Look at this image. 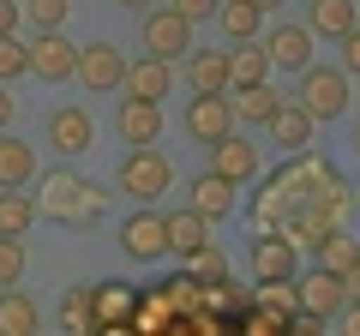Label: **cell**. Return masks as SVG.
Masks as SVG:
<instances>
[{
	"label": "cell",
	"instance_id": "obj_43",
	"mask_svg": "<svg viewBox=\"0 0 360 336\" xmlns=\"http://www.w3.org/2000/svg\"><path fill=\"white\" fill-rule=\"evenodd\" d=\"M354 138H360V132H354Z\"/></svg>",
	"mask_w": 360,
	"mask_h": 336
},
{
	"label": "cell",
	"instance_id": "obj_24",
	"mask_svg": "<svg viewBox=\"0 0 360 336\" xmlns=\"http://www.w3.org/2000/svg\"><path fill=\"white\" fill-rule=\"evenodd\" d=\"M37 324H42V312L25 288H0V336H30Z\"/></svg>",
	"mask_w": 360,
	"mask_h": 336
},
{
	"label": "cell",
	"instance_id": "obj_13",
	"mask_svg": "<svg viewBox=\"0 0 360 336\" xmlns=\"http://www.w3.org/2000/svg\"><path fill=\"white\" fill-rule=\"evenodd\" d=\"M312 127H319V115L295 96V103H283L276 115H270L264 132H270V144H276L283 156H295V150H312Z\"/></svg>",
	"mask_w": 360,
	"mask_h": 336
},
{
	"label": "cell",
	"instance_id": "obj_21",
	"mask_svg": "<svg viewBox=\"0 0 360 336\" xmlns=\"http://www.w3.org/2000/svg\"><path fill=\"white\" fill-rule=\"evenodd\" d=\"M217 25H222L229 42H252V37H264V6H258V0H222Z\"/></svg>",
	"mask_w": 360,
	"mask_h": 336
},
{
	"label": "cell",
	"instance_id": "obj_35",
	"mask_svg": "<svg viewBox=\"0 0 360 336\" xmlns=\"http://www.w3.org/2000/svg\"><path fill=\"white\" fill-rule=\"evenodd\" d=\"M18 18H25V0H0V37H13Z\"/></svg>",
	"mask_w": 360,
	"mask_h": 336
},
{
	"label": "cell",
	"instance_id": "obj_18",
	"mask_svg": "<svg viewBox=\"0 0 360 336\" xmlns=\"http://www.w3.org/2000/svg\"><path fill=\"white\" fill-rule=\"evenodd\" d=\"M229 103H234V120L240 127H270V115L283 108V91H270V78L264 84H234Z\"/></svg>",
	"mask_w": 360,
	"mask_h": 336
},
{
	"label": "cell",
	"instance_id": "obj_22",
	"mask_svg": "<svg viewBox=\"0 0 360 336\" xmlns=\"http://www.w3.org/2000/svg\"><path fill=\"white\" fill-rule=\"evenodd\" d=\"M186 78H193V91H229V84H234L229 49H193V54H186Z\"/></svg>",
	"mask_w": 360,
	"mask_h": 336
},
{
	"label": "cell",
	"instance_id": "obj_12",
	"mask_svg": "<svg viewBox=\"0 0 360 336\" xmlns=\"http://www.w3.org/2000/svg\"><path fill=\"white\" fill-rule=\"evenodd\" d=\"M30 72L49 78V84L78 78V42H66L60 30H37V42H30Z\"/></svg>",
	"mask_w": 360,
	"mask_h": 336
},
{
	"label": "cell",
	"instance_id": "obj_16",
	"mask_svg": "<svg viewBox=\"0 0 360 336\" xmlns=\"http://www.w3.org/2000/svg\"><path fill=\"white\" fill-rule=\"evenodd\" d=\"M127 96H150V103H162L168 91H174V60H156V54H139V60L127 66V84H120Z\"/></svg>",
	"mask_w": 360,
	"mask_h": 336
},
{
	"label": "cell",
	"instance_id": "obj_5",
	"mask_svg": "<svg viewBox=\"0 0 360 336\" xmlns=\"http://www.w3.org/2000/svg\"><path fill=\"white\" fill-rule=\"evenodd\" d=\"M120 252L139 259V264L168 259V217H162V210H150V205H139L127 222H120Z\"/></svg>",
	"mask_w": 360,
	"mask_h": 336
},
{
	"label": "cell",
	"instance_id": "obj_15",
	"mask_svg": "<svg viewBox=\"0 0 360 336\" xmlns=\"http://www.w3.org/2000/svg\"><path fill=\"white\" fill-rule=\"evenodd\" d=\"M115 132L127 144H156V138H162V103H150V96H127V103L115 108Z\"/></svg>",
	"mask_w": 360,
	"mask_h": 336
},
{
	"label": "cell",
	"instance_id": "obj_32",
	"mask_svg": "<svg viewBox=\"0 0 360 336\" xmlns=\"http://www.w3.org/2000/svg\"><path fill=\"white\" fill-rule=\"evenodd\" d=\"M186 271H193L198 283H222V276H229V259H222V246H210V240H205L193 259H186Z\"/></svg>",
	"mask_w": 360,
	"mask_h": 336
},
{
	"label": "cell",
	"instance_id": "obj_23",
	"mask_svg": "<svg viewBox=\"0 0 360 336\" xmlns=\"http://www.w3.org/2000/svg\"><path fill=\"white\" fill-rule=\"evenodd\" d=\"M307 25L319 30V37L342 42L348 30L360 25V18H354V0H307Z\"/></svg>",
	"mask_w": 360,
	"mask_h": 336
},
{
	"label": "cell",
	"instance_id": "obj_29",
	"mask_svg": "<svg viewBox=\"0 0 360 336\" xmlns=\"http://www.w3.org/2000/svg\"><path fill=\"white\" fill-rule=\"evenodd\" d=\"M312 252H319V264H330V271H348V264L360 259V246H354V234H342V222H336V228L324 234V240L312 246Z\"/></svg>",
	"mask_w": 360,
	"mask_h": 336
},
{
	"label": "cell",
	"instance_id": "obj_4",
	"mask_svg": "<svg viewBox=\"0 0 360 336\" xmlns=\"http://www.w3.org/2000/svg\"><path fill=\"white\" fill-rule=\"evenodd\" d=\"M348 78H354L348 66H307V72H300V103H307L319 120H336L348 103H354Z\"/></svg>",
	"mask_w": 360,
	"mask_h": 336
},
{
	"label": "cell",
	"instance_id": "obj_26",
	"mask_svg": "<svg viewBox=\"0 0 360 336\" xmlns=\"http://www.w3.org/2000/svg\"><path fill=\"white\" fill-rule=\"evenodd\" d=\"M30 181H37V150L0 132V186H30Z\"/></svg>",
	"mask_w": 360,
	"mask_h": 336
},
{
	"label": "cell",
	"instance_id": "obj_9",
	"mask_svg": "<svg viewBox=\"0 0 360 336\" xmlns=\"http://www.w3.org/2000/svg\"><path fill=\"white\" fill-rule=\"evenodd\" d=\"M252 276H258V283L300 276V240H288V234H276V228H258V240H252Z\"/></svg>",
	"mask_w": 360,
	"mask_h": 336
},
{
	"label": "cell",
	"instance_id": "obj_39",
	"mask_svg": "<svg viewBox=\"0 0 360 336\" xmlns=\"http://www.w3.org/2000/svg\"><path fill=\"white\" fill-rule=\"evenodd\" d=\"M13 127V91H6V84H0V132Z\"/></svg>",
	"mask_w": 360,
	"mask_h": 336
},
{
	"label": "cell",
	"instance_id": "obj_1",
	"mask_svg": "<svg viewBox=\"0 0 360 336\" xmlns=\"http://www.w3.org/2000/svg\"><path fill=\"white\" fill-rule=\"evenodd\" d=\"M37 210L66 228H90L103 217V186L84 181L78 168H49V181H37Z\"/></svg>",
	"mask_w": 360,
	"mask_h": 336
},
{
	"label": "cell",
	"instance_id": "obj_7",
	"mask_svg": "<svg viewBox=\"0 0 360 336\" xmlns=\"http://www.w3.org/2000/svg\"><path fill=\"white\" fill-rule=\"evenodd\" d=\"M264 54H270V66H283V72H307L312 66V42H319V30L300 18V25H264Z\"/></svg>",
	"mask_w": 360,
	"mask_h": 336
},
{
	"label": "cell",
	"instance_id": "obj_27",
	"mask_svg": "<svg viewBox=\"0 0 360 336\" xmlns=\"http://www.w3.org/2000/svg\"><path fill=\"white\" fill-rule=\"evenodd\" d=\"M60 330H96V283H72L60 295Z\"/></svg>",
	"mask_w": 360,
	"mask_h": 336
},
{
	"label": "cell",
	"instance_id": "obj_37",
	"mask_svg": "<svg viewBox=\"0 0 360 336\" xmlns=\"http://www.w3.org/2000/svg\"><path fill=\"white\" fill-rule=\"evenodd\" d=\"M336 318H342V330H348V336H360V300H348V306L336 312Z\"/></svg>",
	"mask_w": 360,
	"mask_h": 336
},
{
	"label": "cell",
	"instance_id": "obj_28",
	"mask_svg": "<svg viewBox=\"0 0 360 336\" xmlns=\"http://www.w3.org/2000/svg\"><path fill=\"white\" fill-rule=\"evenodd\" d=\"M37 198L25 193V186H0V234H30V222H37Z\"/></svg>",
	"mask_w": 360,
	"mask_h": 336
},
{
	"label": "cell",
	"instance_id": "obj_41",
	"mask_svg": "<svg viewBox=\"0 0 360 336\" xmlns=\"http://www.w3.org/2000/svg\"><path fill=\"white\" fill-rule=\"evenodd\" d=\"M258 6H264V13H276V6H283V0H258Z\"/></svg>",
	"mask_w": 360,
	"mask_h": 336
},
{
	"label": "cell",
	"instance_id": "obj_38",
	"mask_svg": "<svg viewBox=\"0 0 360 336\" xmlns=\"http://www.w3.org/2000/svg\"><path fill=\"white\" fill-rule=\"evenodd\" d=\"M342 288H348V300H360V259L342 271Z\"/></svg>",
	"mask_w": 360,
	"mask_h": 336
},
{
	"label": "cell",
	"instance_id": "obj_19",
	"mask_svg": "<svg viewBox=\"0 0 360 336\" xmlns=\"http://www.w3.org/2000/svg\"><path fill=\"white\" fill-rule=\"evenodd\" d=\"M186 205H193V210H205L210 222H222L234 205H240V193H234V181H222L217 168H205V174L193 181V193H186Z\"/></svg>",
	"mask_w": 360,
	"mask_h": 336
},
{
	"label": "cell",
	"instance_id": "obj_25",
	"mask_svg": "<svg viewBox=\"0 0 360 336\" xmlns=\"http://www.w3.org/2000/svg\"><path fill=\"white\" fill-rule=\"evenodd\" d=\"M229 72H234V84H264L276 66H270L264 42L252 37V42H234V49H229ZM234 84H229V91H234Z\"/></svg>",
	"mask_w": 360,
	"mask_h": 336
},
{
	"label": "cell",
	"instance_id": "obj_14",
	"mask_svg": "<svg viewBox=\"0 0 360 336\" xmlns=\"http://www.w3.org/2000/svg\"><path fill=\"white\" fill-rule=\"evenodd\" d=\"M96 330H139V288L96 283Z\"/></svg>",
	"mask_w": 360,
	"mask_h": 336
},
{
	"label": "cell",
	"instance_id": "obj_34",
	"mask_svg": "<svg viewBox=\"0 0 360 336\" xmlns=\"http://www.w3.org/2000/svg\"><path fill=\"white\" fill-rule=\"evenodd\" d=\"M174 6H180L186 18H193V25H205V18H217V6H222V0H174Z\"/></svg>",
	"mask_w": 360,
	"mask_h": 336
},
{
	"label": "cell",
	"instance_id": "obj_20",
	"mask_svg": "<svg viewBox=\"0 0 360 336\" xmlns=\"http://www.w3.org/2000/svg\"><path fill=\"white\" fill-rule=\"evenodd\" d=\"M210 240V217L205 210H174V217H168V252H174V259H193L198 246Z\"/></svg>",
	"mask_w": 360,
	"mask_h": 336
},
{
	"label": "cell",
	"instance_id": "obj_2",
	"mask_svg": "<svg viewBox=\"0 0 360 336\" xmlns=\"http://www.w3.org/2000/svg\"><path fill=\"white\" fill-rule=\"evenodd\" d=\"M115 186L127 198H139V205H156V198L174 186V162H168L156 144H127V162H120Z\"/></svg>",
	"mask_w": 360,
	"mask_h": 336
},
{
	"label": "cell",
	"instance_id": "obj_8",
	"mask_svg": "<svg viewBox=\"0 0 360 336\" xmlns=\"http://www.w3.org/2000/svg\"><path fill=\"white\" fill-rule=\"evenodd\" d=\"M42 138H49L54 156L72 162V156H84L90 144H96V120H90L78 103H60V108H49V132H42Z\"/></svg>",
	"mask_w": 360,
	"mask_h": 336
},
{
	"label": "cell",
	"instance_id": "obj_33",
	"mask_svg": "<svg viewBox=\"0 0 360 336\" xmlns=\"http://www.w3.org/2000/svg\"><path fill=\"white\" fill-rule=\"evenodd\" d=\"M25 18L37 30H60L66 25V0H25Z\"/></svg>",
	"mask_w": 360,
	"mask_h": 336
},
{
	"label": "cell",
	"instance_id": "obj_31",
	"mask_svg": "<svg viewBox=\"0 0 360 336\" xmlns=\"http://www.w3.org/2000/svg\"><path fill=\"white\" fill-rule=\"evenodd\" d=\"M30 72V42L18 37H0V84H13V78Z\"/></svg>",
	"mask_w": 360,
	"mask_h": 336
},
{
	"label": "cell",
	"instance_id": "obj_6",
	"mask_svg": "<svg viewBox=\"0 0 360 336\" xmlns=\"http://www.w3.org/2000/svg\"><path fill=\"white\" fill-rule=\"evenodd\" d=\"M234 127H240V120H234L229 91H193V103H186V138L217 144V138H229Z\"/></svg>",
	"mask_w": 360,
	"mask_h": 336
},
{
	"label": "cell",
	"instance_id": "obj_3",
	"mask_svg": "<svg viewBox=\"0 0 360 336\" xmlns=\"http://www.w3.org/2000/svg\"><path fill=\"white\" fill-rule=\"evenodd\" d=\"M144 54H156V60H186L193 54V18L180 13L174 0L168 6H144Z\"/></svg>",
	"mask_w": 360,
	"mask_h": 336
},
{
	"label": "cell",
	"instance_id": "obj_11",
	"mask_svg": "<svg viewBox=\"0 0 360 336\" xmlns=\"http://www.w3.org/2000/svg\"><path fill=\"white\" fill-rule=\"evenodd\" d=\"M295 288H300V312H319V318H336V312L348 306L342 271H330V264H312V271H300Z\"/></svg>",
	"mask_w": 360,
	"mask_h": 336
},
{
	"label": "cell",
	"instance_id": "obj_30",
	"mask_svg": "<svg viewBox=\"0 0 360 336\" xmlns=\"http://www.w3.org/2000/svg\"><path fill=\"white\" fill-rule=\"evenodd\" d=\"M25 283V240L18 234H0V288Z\"/></svg>",
	"mask_w": 360,
	"mask_h": 336
},
{
	"label": "cell",
	"instance_id": "obj_17",
	"mask_svg": "<svg viewBox=\"0 0 360 336\" xmlns=\"http://www.w3.org/2000/svg\"><path fill=\"white\" fill-rule=\"evenodd\" d=\"M210 168H217L222 181L246 186V181L258 174V150H252V138H234V132H229V138H217V144H210Z\"/></svg>",
	"mask_w": 360,
	"mask_h": 336
},
{
	"label": "cell",
	"instance_id": "obj_42",
	"mask_svg": "<svg viewBox=\"0 0 360 336\" xmlns=\"http://www.w3.org/2000/svg\"><path fill=\"white\" fill-rule=\"evenodd\" d=\"M354 198H360V181H354Z\"/></svg>",
	"mask_w": 360,
	"mask_h": 336
},
{
	"label": "cell",
	"instance_id": "obj_10",
	"mask_svg": "<svg viewBox=\"0 0 360 336\" xmlns=\"http://www.w3.org/2000/svg\"><path fill=\"white\" fill-rule=\"evenodd\" d=\"M127 54L115 49V42H84V49H78V84H84V91H120V84H127Z\"/></svg>",
	"mask_w": 360,
	"mask_h": 336
},
{
	"label": "cell",
	"instance_id": "obj_36",
	"mask_svg": "<svg viewBox=\"0 0 360 336\" xmlns=\"http://www.w3.org/2000/svg\"><path fill=\"white\" fill-rule=\"evenodd\" d=\"M342 66H348V72L360 78V25L348 30V37H342Z\"/></svg>",
	"mask_w": 360,
	"mask_h": 336
},
{
	"label": "cell",
	"instance_id": "obj_40",
	"mask_svg": "<svg viewBox=\"0 0 360 336\" xmlns=\"http://www.w3.org/2000/svg\"><path fill=\"white\" fill-rule=\"evenodd\" d=\"M120 6H127V13H144V6H150V0H120Z\"/></svg>",
	"mask_w": 360,
	"mask_h": 336
}]
</instances>
